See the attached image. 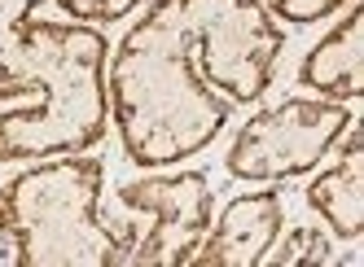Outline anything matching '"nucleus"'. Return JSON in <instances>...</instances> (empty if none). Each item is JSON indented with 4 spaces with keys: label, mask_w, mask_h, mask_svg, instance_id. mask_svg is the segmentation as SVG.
Wrapping results in <instances>:
<instances>
[{
    "label": "nucleus",
    "mask_w": 364,
    "mask_h": 267,
    "mask_svg": "<svg viewBox=\"0 0 364 267\" xmlns=\"http://www.w3.org/2000/svg\"><path fill=\"white\" fill-rule=\"evenodd\" d=\"M106 167L84 153L40 158L0 184V241L18 267H123L127 236L101 219Z\"/></svg>",
    "instance_id": "obj_3"
},
{
    "label": "nucleus",
    "mask_w": 364,
    "mask_h": 267,
    "mask_svg": "<svg viewBox=\"0 0 364 267\" xmlns=\"http://www.w3.org/2000/svg\"><path fill=\"white\" fill-rule=\"evenodd\" d=\"M281 228H285V202L277 189L242 193L211 219L193 254V267H255L268 258Z\"/></svg>",
    "instance_id": "obj_6"
},
{
    "label": "nucleus",
    "mask_w": 364,
    "mask_h": 267,
    "mask_svg": "<svg viewBox=\"0 0 364 267\" xmlns=\"http://www.w3.org/2000/svg\"><path fill=\"white\" fill-rule=\"evenodd\" d=\"M264 263H277V267H294V263H333V250H329V236L321 228H294L285 232V241L277 236V246L268 250Z\"/></svg>",
    "instance_id": "obj_10"
},
{
    "label": "nucleus",
    "mask_w": 364,
    "mask_h": 267,
    "mask_svg": "<svg viewBox=\"0 0 364 267\" xmlns=\"http://www.w3.org/2000/svg\"><path fill=\"white\" fill-rule=\"evenodd\" d=\"M333 163L307 184V206L325 219L338 241H360L364 232V127H351L333 145Z\"/></svg>",
    "instance_id": "obj_7"
},
{
    "label": "nucleus",
    "mask_w": 364,
    "mask_h": 267,
    "mask_svg": "<svg viewBox=\"0 0 364 267\" xmlns=\"http://www.w3.org/2000/svg\"><path fill=\"white\" fill-rule=\"evenodd\" d=\"M110 40L84 22H27L18 66L40 92L36 105L0 114V163H40L101 145L110 127Z\"/></svg>",
    "instance_id": "obj_2"
},
{
    "label": "nucleus",
    "mask_w": 364,
    "mask_h": 267,
    "mask_svg": "<svg viewBox=\"0 0 364 267\" xmlns=\"http://www.w3.org/2000/svg\"><path fill=\"white\" fill-rule=\"evenodd\" d=\"M299 84L329 101H347V105L360 101L364 92V5L351 0L343 22L329 26V36H321L307 48V58L299 66Z\"/></svg>",
    "instance_id": "obj_8"
},
{
    "label": "nucleus",
    "mask_w": 364,
    "mask_h": 267,
    "mask_svg": "<svg viewBox=\"0 0 364 267\" xmlns=\"http://www.w3.org/2000/svg\"><path fill=\"white\" fill-rule=\"evenodd\" d=\"M58 5L84 26H110V22H123L132 9H141L145 0H58Z\"/></svg>",
    "instance_id": "obj_12"
},
{
    "label": "nucleus",
    "mask_w": 364,
    "mask_h": 267,
    "mask_svg": "<svg viewBox=\"0 0 364 267\" xmlns=\"http://www.w3.org/2000/svg\"><path fill=\"white\" fill-rule=\"evenodd\" d=\"M277 22H290V26H311V22H321L338 9H347L351 0H259Z\"/></svg>",
    "instance_id": "obj_11"
},
{
    "label": "nucleus",
    "mask_w": 364,
    "mask_h": 267,
    "mask_svg": "<svg viewBox=\"0 0 364 267\" xmlns=\"http://www.w3.org/2000/svg\"><path fill=\"white\" fill-rule=\"evenodd\" d=\"M351 119L355 110L347 101L290 97L242 123V131L228 145L224 167L232 180H250V184H285V180L311 175L333 153Z\"/></svg>",
    "instance_id": "obj_4"
},
{
    "label": "nucleus",
    "mask_w": 364,
    "mask_h": 267,
    "mask_svg": "<svg viewBox=\"0 0 364 267\" xmlns=\"http://www.w3.org/2000/svg\"><path fill=\"white\" fill-rule=\"evenodd\" d=\"M119 206L132 210V224H123L127 263L145 267H189L215 219V193L202 171L127 180Z\"/></svg>",
    "instance_id": "obj_5"
},
{
    "label": "nucleus",
    "mask_w": 364,
    "mask_h": 267,
    "mask_svg": "<svg viewBox=\"0 0 364 267\" xmlns=\"http://www.w3.org/2000/svg\"><path fill=\"white\" fill-rule=\"evenodd\" d=\"M110 114L123 153L159 171L215 145L232 101L202 79L193 0H154L106 62Z\"/></svg>",
    "instance_id": "obj_1"
},
{
    "label": "nucleus",
    "mask_w": 364,
    "mask_h": 267,
    "mask_svg": "<svg viewBox=\"0 0 364 267\" xmlns=\"http://www.w3.org/2000/svg\"><path fill=\"white\" fill-rule=\"evenodd\" d=\"M40 5L44 0H0V101H18L36 92L31 79L18 66V36Z\"/></svg>",
    "instance_id": "obj_9"
}]
</instances>
